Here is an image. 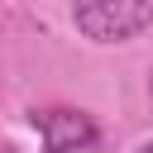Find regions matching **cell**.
<instances>
[{
	"mask_svg": "<svg viewBox=\"0 0 153 153\" xmlns=\"http://www.w3.org/2000/svg\"><path fill=\"white\" fill-rule=\"evenodd\" d=\"M72 24L91 43H129L153 24V0H76Z\"/></svg>",
	"mask_w": 153,
	"mask_h": 153,
	"instance_id": "obj_1",
	"label": "cell"
},
{
	"mask_svg": "<svg viewBox=\"0 0 153 153\" xmlns=\"http://www.w3.org/2000/svg\"><path fill=\"white\" fill-rule=\"evenodd\" d=\"M33 124L43 134V153H76L96 143V120L81 110H38Z\"/></svg>",
	"mask_w": 153,
	"mask_h": 153,
	"instance_id": "obj_2",
	"label": "cell"
},
{
	"mask_svg": "<svg viewBox=\"0 0 153 153\" xmlns=\"http://www.w3.org/2000/svg\"><path fill=\"white\" fill-rule=\"evenodd\" d=\"M134 153H153V139H148V143H139V148H134Z\"/></svg>",
	"mask_w": 153,
	"mask_h": 153,
	"instance_id": "obj_3",
	"label": "cell"
}]
</instances>
